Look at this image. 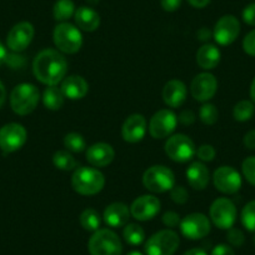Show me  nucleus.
Here are the masks:
<instances>
[{
  "label": "nucleus",
  "mask_w": 255,
  "mask_h": 255,
  "mask_svg": "<svg viewBox=\"0 0 255 255\" xmlns=\"http://www.w3.org/2000/svg\"><path fill=\"white\" fill-rule=\"evenodd\" d=\"M36 79L45 85H58L68 72V63L63 54L54 49L41 50L33 61Z\"/></svg>",
  "instance_id": "nucleus-1"
},
{
  "label": "nucleus",
  "mask_w": 255,
  "mask_h": 255,
  "mask_svg": "<svg viewBox=\"0 0 255 255\" xmlns=\"http://www.w3.org/2000/svg\"><path fill=\"white\" fill-rule=\"evenodd\" d=\"M105 178L102 171L94 168L82 166L75 169L72 176V186L78 194L95 195L103 190Z\"/></svg>",
  "instance_id": "nucleus-2"
},
{
  "label": "nucleus",
  "mask_w": 255,
  "mask_h": 255,
  "mask_svg": "<svg viewBox=\"0 0 255 255\" xmlns=\"http://www.w3.org/2000/svg\"><path fill=\"white\" fill-rule=\"evenodd\" d=\"M39 99H40V93L38 88L29 83H23L16 85L11 90L10 107L15 114L28 115L38 107Z\"/></svg>",
  "instance_id": "nucleus-3"
},
{
  "label": "nucleus",
  "mask_w": 255,
  "mask_h": 255,
  "mask_svg": "<svg viewBox=\"0 0 255 255\" xmlns=\"http://www.w3.org/2000/svg\"><path fill=\"white\" fill-rule=\"evenodd\" d=\"M88 249L90 255H122L123 244L113 230L99 229L89 239Z\"/></svg>",
  "instance_id": "nucleus-4"
},
{
  "label": "nucleus",
  "mask_w": 255,
  "mask_h": 255,
  "mask_svg": "<svg viewBox=\"0 0 255 255\" xmlns=\"http://www.w3.org/2000/svg\"><path fill=\"white\" fill-rule=\"evenodd\" d=\"M54 44L60 53L75 54L83 45V35L79 29L69 23H60L53 33Z\"/></svg>",
  "instance_id": "nucleus-5"
},
{
  "label": "nucleus",
  "mask_w": 255,
  "mask_h": 255,
  "mask_svg": "<svg viewBox=\"0 0 255 255\" xmlns=\"http://www.w3.org/2000/svg\"><path fill=\"white\" fill-rule=\"evenodd\" d=\"M143 185L151 193H165L175 186V175L164 165H153L143 175Z\"/></svg>",
  "instance_id": "nucleus-6"
},
{
  "label": "nucleus",
  "mask_w": 255,
  "mask_h": 255,
  "mask_svg": "<svg viewBox=\"0 0 255 255\" xmlns=\"http://www.w3.org/2000/svg\"><path fill=\"white\" fill-rule=\"evenodd\" d=\"M180 244V238L174 230L164 229L155 233L145 244L146 255H174Z\"/></svg>",
  "instance_id": "nucleus-7"
},
{
  "label": "nucleus",
  "mask_w": 255,
  "mask_h": 255,
  "mask_svg": "<svg viewBox=\"0 0 255 255\" xmlns=\"http://www.w3.org/2000/svg\"><path fill=\"white\" fill-rule=\"evenodd\" d=\"M165 153L171 160L176 163H186L191 160L197 154L194 141L188 135L184 134H175L169 136L165 143Z\"/></svg>",
  "instance_id": "nucleus-8"
},
{
  "label": "nucleus",
  "mask_w": 255,
  "mask_h": 255,
  "mask_svg": "<svg viewBox=\"0 0 255 255\" xmlns=\"http://www.w3.org/2000/svg\"><path fill=\"white\" fill-rule=\"evenodd\" d=\"M209 213L212 222L219 229H230L237 220V208L228 198H218L214 200L210 205Z\"/></svg>",
  "instance_id": "nucleus-9"
},
{
  "label": "nucleus",
  "mask_w": 255,
  "mask_h": 255,
  "mask_svg": "<svg viewBox=\"0 0 255 255\" xmlns=\"http://www.w3.org/2000/svg\"><path fill=\"white\" fill-rule=\"evenodd\" d=\"M28 134L25 128L18 123H9L0 129V149L4 153H14L23 148Z\"/></svg>",
  "instance_id": "nucleus-10"
},
{
  "label": "nucleus",
  "mask_w": 255,
  "mask_h": 255,
  "mask_svg": "<svg viewBox=\"0 0 255 255\" xmlns=\"http://www.w3.org/2000/svg\"><path fill=\"white\" fill-rule=\"evenodd\" d=\"M178 118L171 110L161 109L151 117L149 122V133L154 139H165L175 130Z\"/></svg>",
  "instance_id": "nucleus-11"
},
{
  "label": "nucleus",
  "mask_w": 255,
  "mask_h": 255,
  "mask_svg": "<svg viewBox=\"0 0 255 255\" xmlns=\"http://www.w3.org/2000/svg\"><path fill=\"white\" fill-rule=\"evenodd\" d=\"M180 232L190 240H199L210 233V222L202 213H193L186 215L180 222Z\"/></svg>",
  "instance_id": "nucleus-12"
},
{
  "label": "nucleus",
  "mask_w": 255,
  "mask_h": 255,
  "mask_svg": "<svg viewBox=\"0 0 255 255\" xmlns=\"http://www.w3.org/2000/svg\"><path fill=\"white\" fill-rule=\"evenodd\" d=\"M214 186L224 194H235L242 188V176L232 166H220L213 175Z\"/></svg>",
  "instance_id": "nucleus-13"
},
{
  "label": "nucleus",
  "mask_w": 255,
  "mask_h": 255,
  "mask_svg": "<svg viewBox=\"0 0 255 255\" xmlns=\"http://www.w3.org/2000/svg\"><path fill=\"white\" fill-rule=\"evenodd\" d=\"M240 33V23L234 15H224L217 21L213 38L220 45H230L237 40Z\"/></svg>",
  "instance_id": "nucleus-14"
},
{
  "label": "nucleus",
  "mask_w": 255,
  "mask_h": 255,
  "mask_svg": "<svg viewBox=\"0 0 255 255\" xmlns=\"http://www.w3.org/2000/svg\"><path fill=\"white\" fill-rule=\"evenodd\" d=\"M34 34H35L34 26L29 21H20V23L15 24L10 29L8 38H6L8 48L16 53L25 50L33 41Z\"/></svg>",
  "instance_id": "nucleus-15"
},
{
  "label": "nucleus",
  "mask_w": 255,
  "mask_h": 255,
  "mask_svg": "<svg viewBox=\"0 0 255 255\" xmlns=\"http://www.w3.org/2000/svg\"><path fill=\"white\" fill-rule=\"evenodd\" d=\"M218 90V80L210 73H200L193 79L190 92L193 98L198 102L207 103L212 99Z\"/></svg>",
  "instance_id": "nucleus-16"
},
{
  "label": "nucleus",
  "mask_w": 255,
  "mask_h": 255,
  "mask_svg": "<svg viewBox=\"0 0 255 255\" xmlns=\"http://www.w3.org/2000/svg\"><path fill=\"white\" fill-rule=\"evenodd\" d=\"M160 212V200L154 195H141L130 205L131 217L139 222H146L155 218Z\"/></svg>",
  "instance_id": "nucleus-17"
},
{
  "label": "nucleus",
  "mask_w": 255,
  "mask_h": 255,
  "mask_svg": "<svg viewBox=\"0 0 255 255\" xmlns=\"http://www.w3.org/2000/svg\"><path fill=\"white\" fill-rule=\"evenodd\" d=\"M146 119L141 114L128 117L122 127V136L128 143H139L146 134Z\"/></svg>",
  "instance_id": "nucleus-18"
},
{
  "label": "nucleus",
  "mask_w": 255,
  "mask_h": 255,
  "mask_svg": "<svg viewBox=\"0 0 255 255\" xmlns=\"http://www.w3.org/2000/svg\"><path fill=\"white\" fill-rule=\"evenodd\" d=\"M115 151L110 144L95 143L90 145L87 150V160L90 165L95 168L107 166L114 160Z\"/></svg>",
  "instance_id": "nucleus-19"
},
{
  "label": "nucleus",
  "mask_w": 255,
  "mask_h": 255,
  "mask_svg": "<svg viewBox=\"0 0 255 255\" xmlns=\"http://www.w3.org/2000/svg\"><path fill=\"white\" fill-rule=\"evenodd\" d=\"M130 208L124 203H112L104 210V222L110 228H122L128 224V220L130 219Z\"/></svg>",
  "instance_id": "nucleus-20"
},
{
  "label": "nucleus",
  "mask_w": 255,
  "mask_h": 255,
  "mask_svg": "<svg viewBox=\"0 0 255 255\" xmlns=\"http://www.w3.org/2000/svg\"><path fill=\"white\" fill-rule=\"evenodd\" d=\"M61 92L70 100H80L89 92V84L80 75H70L61 82Z\"/></svg>",
  "instance_id": "nucleus-21"
},
{
  "label": "nucleus",
  "mask_w": 255,
  "mask_h": 255,
  "mask_svg": "<svg viewBox=\"0 0 255 255\" xmlns=\"http://www.w3.org/2000/svg\"><path fill=\"white\" fill-rule=\"evenodd\" d=\"M163 100L168 107L179 108L186 100V87L183 82L173 79L164 85Z\"/></svg>",
  "instance_id": "nucleus-22"
},
{
  "label": "nucleus",
  "mask_w": 255,
  "mask_h": 255,
  "mask_svg": "<svg viewBox=\"0 0 255 255\" xmlns=\"http://www.w3.org/2000/svg\"><path fill=\"white\" fill-rule=\"evenodd\" d=\"M209 169L202 161H194L186 169V180L195 190H204L209 184Z\"/></svg>",
  "instance_id": "nucleus-23"
},
{
  "label": "nucleus",
  "mask_w": 255,
  "mask_h": 255,
  "mask_svg": "<svg viewBox=\"0 0 255 255\" xmlns=\"http://www.w3.org/2000/svg\"><path fill=\"white\" fill-rule=\"evenodd\" d=\"M75 23L78 28L84 31H94L100 25V16L94 9L89 6H80L75 10Z\"/></svg>",
  "instance_id": "nucleus-24"
},
{
  "label": "nucleus",
  "mask_w": 255,
  "mask_h": 255,
  "mask_svg": "<svg viewBox=\"0 0 255 255\" xmlns=\"http://www.w3.org/2000/svg\"><path fill=\"white\" fill-rule=\"evenodd\" d=\"M220 50L213 44H204L197 51V63L202 69L212 70L220 63Z\"/></svg>",
  "instance_id": "nucleus-25"
},
{
  "label": "nucleus",
  "mask_w": 255,
  "mask_h": 255,
  "mask_svg": "<svg viewBox=\"0 0 255 255\" xmlns=\"http://www.w3.org/2000/svg\"><path fill=\"white\" fill-rule=\"evenodd\" d=\"M65 102V95L61 92V88L58 85H48L44 90L43 103L44 107L49 110H59L63 108Z\"/></svg>",
  "instance_id": "nucleus-26"
},
{
  "label": "nucleus",
  "mask_w": 255,
  "mask_h": 255,
  "mask_svg": "<svg viewBox=\"0 0 255 255\" xmlns=\"http://www.w3.org/2000/svg\"><path fill=\"white\" fill-rule=\"evenodd\" d=\"M79 223L82 228L87 232H97L100 228V223H102V218L98 210L93 209V208H87L83 210L82 214L79 217Z\"/></svg>",
  "instance_id": "nucleus-27"
},
{
  "label": "nucleus",
  "mask_w": 255,
  "mask_h": 255,
  "mask_svg": "<svg viewBox=\"0 0 255 255\" xmlns=\"http://www.w3.org/2000/svg\"><path fill=\"white\" fill-rule=\"evenodd\" d=\"M75 14V5L73 0H58L54 4L53 15L54 19L61 23H67Z\"/></svg>",
  "instance_id": "nucleus-28"
},
{
  "label": "nucleus",
  "mask_w": 255,
  "mask_h": 255,
  "mask_svg": "<svg viewBox=\"0 0 255 255\" xmlns=\"http://www.w3.org/2000/svg\"><path fill=\"white\" fill-rule=\"evenodd\" d=\"M53 164L56 169L63 171H72L77 168V160L68 150H58L53 155Z\"/></svg>",
  "instance_id": "nucleus-29"
},
{
  "label": "nucleus",
  "mask_w": 255,
  "mask_h": 255,
  "mask_svg": "<svg viewBox=\"0 0 255 255\" xmlns=\"http://www.w3.org/2000/svg\"><path fill=\"white\" fill-rule=\"evenodd\" d=\"M125 242L130 245H140L145 240V232L138 224H127L123 232Z\"/></svg>",
  "instance_id": "nucleus-30"
},
{
  "label": "nucleus",
  "mask_w": 255,
  "mask_h": 255,
  "mask_svg": "<svg viewBox=\"0 0 255 255\" xmlns=\"http://www.w3.org/2000/svg\"><path fill=\"white\" fill-rule=\"evenodd\" d=\"M254 112L255 108L253 102H250V100H242V102H239L234 107L233 117H234L237 122H248V120L252 119Z\"/></svg>",
  "instance_id": "nucleus-31"
},
{
  "label": "nucleus",
  "mask_w": 255,
  "mask_h": 255,
  "mask_svg": "<svg viewBox=\"0 0 255 255\" xmlns=\"http://www.w3.org/2000/svg\"><path fill=\"white\" fill-rule=\"evenodd\" d=\"M64 146L72 153H82L87 148L85 139L79 133H69L64 138Z\"/></svg>",
  "instance_id": "nucleus-32"
},
{
  "label": "nucleus",
  "mask_w": 255,
  "mask_h": 255,
  "mask_svg": "<svg viewBox=\"0 0 255 255\" xmlns=\"http://www.w3.org/2000/svg\"><path fill=\"white\" fill-rule=\"evenodd\" d=\"M242 224L249 232L255 233V200L249 202L242 210Z\"/></svg>",
  "instance_id": "nucleus-33"
},
{
  "label": "nucleus",
  "mask_w": 255,
  "mask_h": 255,
  "mask_svg": "<svg viewBox=\"0 0 255 255\" xmlns=\"http://www.w3.org/2000/svg\"><path fill=\"white\" fill-rule=\"evenodd\" d=\"M199 118L205 125H214L218 122V118H219V112H218L217 107L214 104L205 103L199 110Z\"/></svg>",
  "instance_id": "nucleus-34"
},
{
  "label": "nucleus",
  "mask_w": 255,
  "mask_h": 255,
  "mask_svg": "<svg viewBox=\"0 0 255 255\" xmlns=\"http://www.w3.org/2000/svg\"><path fill=\"white\" fill-rule=\"evenodd\" d=\"M242 170L244 178L252 185L255 186V156H248L242 164Z\"/></svg>",
  "instance_id": "nucleus-35"
},
{
  "label": "nucleus",
  "mask_w": 255,
  "mask_h": 255,
  "mask_svg": "<svg viewBox=\"0 0 255 255\" xmlns=\"http://www.w3.org/2000/svg\"><path fill=\"white\" fill-rule=\"evenodd\" d=\"M170 198L176 204H185L189 199V193L184 186H174L170 190Z\"/></svg>",
  "instance_id": "nucleus-36"
},
{
  "label": "nucleus",
  "mask_w": 255,
  "mask_h": 255,
  "mask_svg": "<svg viewBox=\"0 0 255 255\" xmlns=\"http://www.w3.org/2000/svg\"><path fill=\"white\" fill-rule=\"evenodd\" d=\"M227 239L230 245L238 248L242 247L245 242V237L243 234V232L240 229H237V228H230V229H228Z\"/></svg>",
  "instance_id": "nucleus-37"
},
{
  "label": "nucleus",
  "mask_w": 255,
  "mask_h": 255,
  "mask_svg": "<svg viewBox=\"0 0 255 255\" xmlns=\"http://www.w3.org/2000/svg\"><path fill=\"white\" fill-rule=\"evenodd\" d=\"M215 149L214 146L209 145V144H204L200 145L197 150V155L199 160L202 161H213L215 158Z\"/></svg>",
  "instance_id": "nucleus-38"
},
{
  "label": "nucleus",
  "mask_w": 255,
  "mask_h": 255,
  "mask_svg": "<svg viewBox=\"0 0 255 255\" xmlns=\"http://www.w3.org/2000/svg\"><path fill=\"white\" fill-rule=\"evenodd\" d=\"M243 49L250 56H255V29L247 34L243 40Z\"/></svg>",
  "instance_id": "nucleus-39"
},
{
  "label": "nucleus",
  "mask_w": 255,
  "mask_h": 255,
  "mask_svg": "<svg viewBox=\"0 0 255 255\" xmlns=\"http://www.w3.org/2000/svg\"><path fill=\"white\" fill-rule=\"evenodd\" d=\"M163 223L166 228H176L180 225V215L175 212H166L165 214L163 215Z\"/></svg>",
  "instance_id": "nucleus-40"
},
{
  "label": "nucleus",
  "mask_w": 255,
  "mask_h": 255,
  "mask_svg": "<svg viewBox=\"0 0 255 255\" xmlns=\"http://www.w3.org/2000/svg\"><path fill=\"white\" fill-rule=\"evenodd\" d=\"M243 20H244L248 25L255 26V3L249 4V5L243 10Z\"/></svg>",
  "instance_id": "nucleus-41"
},
{
  "label": "nucleus",
  "mask_w": 255,
  "mask_h": 255,
  "mask_svg": "<svg viewBox=\"0 0 255 255\" xmlns=\"http://www.w3.org/2000/svg\"><path fill=\"white\" fill-rule=\"evenodd\" d=\"M160 4L164 10L168 13H173L180 8L181 0H160Z\"/></svg>",
  "instance_id": "nucleus-42"
},
{
  "label": "nucleus",
  "mask_w": 255,
  "mask_h": 255,
  "mask_svg": "<svg viewBox=\"0 0 255 255\" xmlns=\"http://www.w3.org/2000/svg\"><path fill=\"white\" fill-rule=\"evenodd\" d=\"M212 255H235V252L230 245L219 244L212 250Z\"/></svg>",
  "instance_id": "nucleus-43"
},
{
  "label": "nucleus",
  "mask_w": 255,
  "mask_h": 255,
  "mask_svg": "<svg viewBox=\"0 0 255 255\" xmlns=\"http://www.w3.org/2000/svg\"><path fill=\"white\" fill-rule=\"evenodd\" d=\"M178 120L181 123V124L190 125V124H193V123L195 122V114L193 112H191L190 109L184 110V112L180 113V115H179Z\"/></svg>",
  "instance_id": "nucleus-44"
},
{
  "label": "nucleus",
  "mask_w": 255,
  "mask_h": 255,
  "mask_svg": "<svg viewBox=\"0 0 255 255\" xmlns=\"http://www.w3.org/2000/svg\"><path fill=\"white\" fill-rule=\"evenodd\" d=\"M244 145L249 150H255V129L250 130L244 136Z\"/></svg>",
  "instance_id": "nucleus-45"
},
{
  "label": "nucleus",
  "mask_w": 255,
  "mask_h": 255,
  "mask_svg": "<svg viewBox=\"0 0 255 255\" xmlns=\"http://www.w3.org/2000/svg\"><path fill=\"white\" fill-rule=\"evenodd\" d=\"M210 1H212V0H188V3L190 4L191 6H194V8L198 9L205 8Z\"/></svg>",
  "instance_id": "nucleus-46"
},
{
  "label": "nucleus",
  "mask_w": 255,
  "mask_h": 255,
  "mask_svg": "<svg viewBox=\"0 0 255 255\" xmlns=\"http://www.w3.org/2000/svg\"><path fill=\"white\" fill-rule=\"evenodd\" d=\"M184 255H208L207 252L200 248H193V249L188 250V252L184 253Z\"/></svg>",
  "instance_id": "nucleus-47"
},
{
  "label": "nucleus",
  "mask_w": 255,
  "mask_h": 255,
  "mask_svg": "<svg viewBox=\"0 0 255 255\" xmlns=\"http://www.w3.org/2000/svg\"><path fill=\"white\" fill-rule=\"evenodd\" d=\"M5 98H6L5 88H4L3 83L0 82V108L3 107V104L5 103Z\"/></svg>",
  "instance_id": "nucleus-48"
},
{
  "label": "nucleus",
  "mask_w": 255,
  "mask_h": 255,
  "mask_svg": "<svg viewBox=\"0 0 255 255\" xmlns=\"http://www.w3.org/2000/svg\"><path fill=\"white\" fill-rule=\"evenodd\" d=\"M198 36H199L200 40H208L210 38V31L207 30V29H202V30L198 33Z\"/></svg>",
  "instance_id": "nucleus-49"
},
{
  "label": "nucleus",
  "mask_w": 255,
  "mask_h": 255,
  "mask_svg": "<svg viewBox=\"0 0 255 255\" xmlns=\"http://www.w3.org/2000/svg\"><path fill=\"white\" fill-rule=\"evenodd\" d=\"M5 58H6V50L5 48H4L3 44L0 43V67H1L4 61H5Z\"/></svg>",
  "instance_id": "nucleus-50"
},
{
  "label": "nucleus",
  "mask_w": 255,
  "mask_h": 255,
  "mask_svg": "<svg viewBox=\"0 0 255 255\" xmlns=\"http://www.w3.org/2000/svg\"><path fill=\"white\" fill-rule=\"evenodd\" d=\"M250 98H252L253 102L255 103V78L253 79L252 85H250Z\"/></svg>",
  "instance_id": "nucleus-51"
},
{
  "label": "nucleus",
  "mask_w": 255,
  "mask_h": 255,
  "mask_svg": "<svg viewBox=\"0 0 255 255\" xmlns=\"http://www.w3.org/2000/svg\"><path fill=\"white\" fill-rule=\"evenodd\" d=\"M127 255H143V254H141V253H139V252H130L129 254H127Z\"/></svg>",
  "instance_id": "nucleus-52"
},
{
  "label": "nucleus",
  "mask_w": 255,
  "mask_h": 255,
  "mask_svg": "<svg viewBox=\"0 0 255 255\" xmlns=\"http://www.w3.org/2000/svg\"><path fill=\"white\" fill-rule=\"evenodd\" d=\"M253 242H254V244H255V235H254V238H253Z\"/></svg>",
  "instance_id": "nucleus-53"
}]
</instances>
